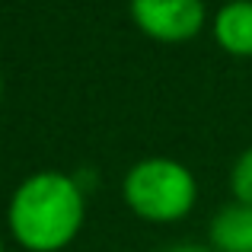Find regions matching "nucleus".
<instances>
[{
    "label": "nucleus",
    "mask_w": 252,
    "mask_h": 252,
    "mask_svg": "<svg viewBox=\"0 0 252 252\" xmlns=\"http://www.w3.org/2000/svg\"><path fill=\"white\" fill-rule=\"evenodd\" d=\"M86 195L61 169L29 172L6 204V230L26 252H61L80 236Z\"/></svg>",
    "instance_id": "obj_1"
},
{
    "label": "nucleus",
    "mask_w": 252,
    "mask_h": 252,
    "mask_svg": "<svg viewBox=\"0 0 252 252\" xmlns=\"http://www.w3.org/2000/svg\"><path fill=\"white\" fill-rule=\"evenodd\" d=\"M122 201L147 223H176L198 204V179L182 160L144 157L125 172Z\"/></svg>",
    "instance_id": "obj_2"
},
{
    "label": "nucleus",
    "mask_w": 252,
    "mask_h": 252,
    "mask_svg": "<svg viewBox=\"0 0 252 252\" xmlns=\"http://www.w3.org/2000/svg\"><path fill=\"white\" fill-rule=\"evenodd\" d=\"M131 23L160 45H182L208 26L204 0H128Z\"/></svg>",
    "instance_id": "obj_3"
},
{
    "label": "nucleus",
    "mask_w": 252,
    "mask_h": 252,
    "mask_svg": "<svg viewBox=\"0 0 252 252\" xmlns=\"http://www.w3.org/2000/svg\"><path fill=\"white\" fill-rule=\"evenodd\" d=\"M211 35L230 58H252V0H227L211 19Z\"/></svg>",
    "instance_id": "obj_4"
},
{
    "label": "nucleus",
    "mask_w": 252,
    "mask_h": 252,
    "mask_svg": "<svg viewBox=\"0 0 252 252\" xmlns=\"http://www.w3.org/2000/svg\"><path fill=\"white\" fill-rule=\"evenodd\" d=\"M208 246L214 252H252V204H223L208 223Z\"/></svg>",
    "instance_id": "obj_5"
},
{
    "label": "nucleus",
    "mask_w": 252,
    "mask_h": 252,
    "mask_svg": "<svg viewBox=\"0 0 252 252\" xmlns=\"http://www.w3.org/2000/svg\"><path fill=\"white\" fill-rule=\"evenodd\" d=\"M230 195L240 204H252V144L243 150L230 166Z\"/></svg>",
    "instance_id": "obj_6"
},
{
    "label": "nucleus",
    "mask_w": 252,
    "mask_h": 252,
    "mask_svg": "<svg viewBox=\"0 0 252 252\" xmlns=\"http://www.w3.org/2000/svg\"><path fill=\"white\" fill-rule=\"evenodd\" d=\"M166 252H214V249L201 246V243H176V246H169Z\"/></svg>",
    "instance_id": "obj_7"
},
{
    "label": "nucleus",
    "mask_w": 252,
    "mask_h": 252,
    "mask_svg": "<svg viewBox=\"0 0 252 252\" xmlns=\"http://www.w3.org/2000/svg\"><path fill=\"white\" fill-rule=\"evenodd\" d=\"M0 96H3V77H0Z\"/></svg>",
    "instance_id": "obj_8"
},
{
    "label": "nucleus",
    "mask_w": 252,
    "mask_h": 252,
    "mask_svg": "<svg viewBox=\"0 0 252 252\" xmlns=\"http://www.w3.org/2000/svg\"><path fill=\"white\" fill-rule=\"evenodd\" d=\"M0 252H3V240H0Z\"/></svg>",
    "instance_id": "obj_9"
}]
</instances>
